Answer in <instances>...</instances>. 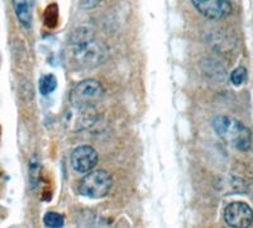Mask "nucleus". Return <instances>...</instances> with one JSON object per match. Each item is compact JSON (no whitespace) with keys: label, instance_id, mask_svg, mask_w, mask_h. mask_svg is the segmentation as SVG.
Returning <instances> with one entry per match:
<instances>
[{"label":"nucleus","instance_id":"4","mask_svg":"<svg viewBox=\"0 0 253 228\" xmlns=\"http://www.w3.org/2000/svg\"><path fill=\"white\" fill-rule=\"evenodd\" d=\"M113 186V178L107 170L89 171L81 180L79 190L84 196L100 199L109 194Z\"/></svg>","mask_w":253,"mask_h":228},{"label":"nucleus","instance_id":"7","mask_svg":"<svg viewBox=\"0 0 253 228\" xmlns=\"http://www.w3.org/2000/svg\"><path fill=\"white\" fill-rule=\"evenodd\" d=\"M191 3L208 19H223L232 13L230 0H191Z\"/></svg>","mask_w":253,"mask_h":228},{"label":"nucleus","instance_id":"1","mask_svg":"<svg viewBox=\"0 0 253 228\" xmlns=\"http://www.w3.org/2000/svg\"><path fill=\"white\" fill-rule=\"evenodd\" d=\"M69 45L74 60L81 69H95L100 66L107 58L108 52L105 46L96 40L89 28L85 27L74 29V32L70 35Z\"/></svg>","mask_w":253,"mask_h":228},{"label":"nucleus","instance_id":"12","mask_svg":"<svg viewBox=\"0 0 253 228\" xmlns=\"http://www.w3.org/2000/svg\"><path fill=\"white\" fill-rule=\"evenodd\" d=\"M29 176H31L32 185H36L38 182V175H40V161L37 156H33L29 164Z\"/></svg>","mask_w":253,"mask_h":228},{"label":"nucleus","instance_id":"5","mask_svg":"<svg viewBox=\"0 0 253 228\" xmlns=\"http://www.w3.org/2000/svg\"><path fill=\"white\" fill-rule=\"evenodd\" d=\"M224 221L229 227L247 228L253 223V211L243 202H233L224 209Z\"/></svg>","mask_w":253,"mask_h":228},{"label":"nucleus","instance_id":"2","mask_svg":"<svg viewBox=\"0 0 253 228\" xmlns=\"http://www.w3.org/2000/svg\"><path fill=\"white\" fill-rule=\"evenodd\" d=\"M213 127L219 137L236 150L248 151L252 146V133L245 124L228 116H216Z\"/></svg>","mask_w":253,"mask_h":228},{"label":"nucleus","instance_id":"9","mask_svg":"<svg viewBox=\"0 0 253 228\" xmlns=\"http://www.w3.org/2000/svg\"><path fill=\"white\" fill-rule=\"evenodd\" d=\"M56 88H57V79H56L55 75L48 74V75H44L43 78H41L40 91L42 95H49V94L55 91Z\"/></svg>","mask_w":253,"mask_h":228},{"label":"nucleus","instance_id":"3","mask_svg":"<svg viewBox=\"0 0 253 228\" xmlns=\"http://www.w3.org/2000/svg\"><path fill=\"white\" fill-rule=\"evenodd\" d=\"M105 90L100 81L95 79H86L72 88L70 92V103L74 108L86 110L98 105L104 98Z\"/></svg>","mask_w":253,"mask_h":228},{"label":"nucleus","instance_id":"13","mask_svg":"<svg viewBox=\"0 0 253 228\" xmlns=\"http://www.w3.org/2000/svg\"><path fill=\"white\" fill-rule=\"evenodd\" d=\"M79 3L84 10H91L101 3V0H79Z\"/></svg>","mask_w":253,"mask_h":228},{"label":"nucleus","instance_id":"10","mask_svg":"<svg viewBox=\"0 0 253 228\" xmlns=\"http://www.w3.org/2000/svg\"><path fill=\"white\" fill-rule=\"evenodd\" d=\"M43 222L47 227L52 228H61L65 225V220L60 213L56 212H47L43 217Z\"/></svg>","mask_w":253,"mask_h":228},{"label":"nucleus","instance_id":"11","mask_svg":"<svg viewBox=\"0 0 253 228\" xmlns=\"http://www.w3.org/2000/svg\"><path fill=\"white\" fill-rule=\"evenodd\" d=\"M247 79V70L245 67H237L233 72H232V75H230V81H232V84H234L236 87H239L246 81Z\"/></svg>","mask_w":253,"mask_h":228},{"label":"nucleus","instance_id":"8","mask_svg":"<svg viewBox=\"0 0 253 228\" xmlns=\"http://www.w3.org/2000/svg\"><path fill=\"white\" fill-rule=\"evenodd\" d=\"M14 12L20 24L26 28H31L33 22V8L35 0H12Z\"/></svg>","mask_w":253,"mask_h":228},{"label":"nucleus","instance_id":"6","mask_svg":"<svg viewBox=\"0 0 253 228\" xmlns=\"http://www.w3.org/2000/svg\"><path fill=\"white\" fill-rule=\"evenodd\" d=\"M99 156L94 147L84 144L71 153V166L79 174H87L98 165Z\"/></svg>","mask_w":253,"mask_h":228}]
</instances>
